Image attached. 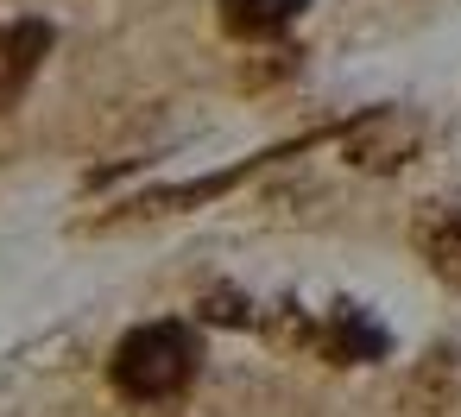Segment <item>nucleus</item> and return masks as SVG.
Here are the masks:
<instances>
[{
    "label": "nucleus",
    "mask_w": 461,
    "mask_h": 417,
    "mask_svg": "<svg viewBox=\"0 0 461 417\" xmlns=\"http://www.w3.org/2000/svg\"><path fill=\"white\" fill-rule=\"evenodd\" d=\"M45 51H51V26H39V20L0 26V108H14L26 95V83L39 77Z\"/></svg>",
    "instance_id": "obj_2"
},
{
    "label": "nucleus",
    "mask_w": 461,
    "mask_h": 417,
    "mask_svg": "<svg viewBox=\"0 0 461 417\" xmlns=\"http://www.w3.org/2000/svg\"><path fill=\"white\" fill-rule=\"evenodd\" d=\"M448 398H455V354H429L417 385H411V404L417 411H442Z\"/></svg>",
    "instance_id": "obj_6"
},
{
    "label": "nucleus",
    "mask_w": 461,
    "mask_h": 417,
    "mask_svg": "<svg viewBox=\"0 0 461 417\" xmlns=\"http://www.w3.org/2000/svg\"><path fill=\"white\" fill-rule=\"evenodd\" d=\"M196 360H203V341H196L190 322H146V329H133L114 348L108 373H114V392L121 398L165 404V398H177L196 379Z\"/></svg>",
    "instance_id": "obj_1"
},
{
    "label": "nucleus",
    "mask_w": 461,
    "mask_h": 417,
    "mask_svg": "<svg viewBox=\"0 0 461 417\" xmlns=\"http://www.w3.org/2000/svg\"><path fill=\"white\" fill-rule=\"evenodd\" d=\"M411 146H417V133L411 127H398L392 114H373L360 133H354V165H398V159H411Z\"/></svg>",
    "instance_id": "obj_5"
},
{
    "label": "nucleus",
    "mask_w": 461,
    "mask_h": 417,
    "mask_svg": "<svg viewBox=\"0 0 461 417\" xmlns=\"http://www.w3.org/2000/svg\"><path fill=\"white\" fill-rule=\"evenodd\" d=\"M303 7H310V0H221V32L228 39H272Z\"/></svg>",
    "instance_id": "obj_4"
},
{
    "label": "nucleus",
    "mask_w": 461,
    "mask_h": 417,
    "mask_svg": "<svg viewBox=\"0 0 461 417\" xmlns=\"http://www.w3.org/2000/svg\"><path fill=\"white\" fill-rule=\"evenodd\" d=\"M411 240L442 285H461V203H423V215L411 222Z\"/></svg>",
    "instance_id": "obj_3"
}]
</instances>
